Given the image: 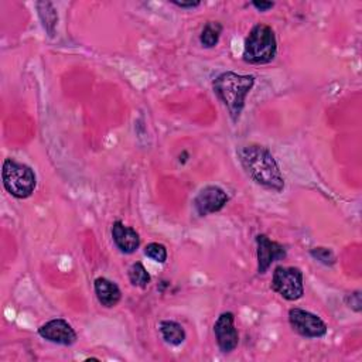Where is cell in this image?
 Returning <instances> with one entry per match:
<instances>
[{
  "mask_svg": "<svg viewBox=\"0 0 362 362\" xmlns=\"http://www.w3.org/2000/svg\"><path fill=\"white\" fill-rule=\"evenodd\" d=\"M238 158L245 173L260 187L280 192L284 188V177L269 148L260 144H247L238 150Z\"/></svg>",
  "mask_w": 362,
  "mask_h": 362,
  "instance_id": "1",
  "label": "cell"
},
{
  "mask_svg": "<svg viewBox=\"0 0 362 362\" xmlns=\"http://www.w3.org/2000/svg\"><path fill=\"white\" fill-rule=\"evenodd\" d=\"M253 85V75H240L233 71L222 72L214 79L212 89L221 102L226 106L233 123H238L245 107L246 96L252 90Z\"/></svg>",
  "mask_w": 362,
  "mask_h": 362,
  "instance_id": "2",
  "label": "cell"
},
{
  "mask_svg": "<svg viewBox=\"0 0 362 362\" xmlns=\"http://www.w3.org/2000/svg\"><path fill=\"white\" fill-rule=\"evenodd\" d=\"M277 54V40L273 28L267 24H256L249 31L243 44L242 58L252 65L269 64Z\"/></svg>",
  "mask_w": 362,
  "mask_h": 362,
  "instance_id": "3",
  "label": "cell"
},
{
  "mask_svg": "<svg viewBox=\"0 0 362 362\" xmlns=\"http://www.w3.org/2000/svg\"><path fill=\"white\" fill-rule=\"evenodd\" d=\"M1 181L6 191L17 198H28L37 187V175L34 170L14 158H6L1 167Z\"/></svg>",
  "mask_w": 362,
  "mask_h": 362,
  "instance_id": "4",
  "label": "cell"
},
{
  "mask_svg": "<svg viewBox=\"0 0 362 362\" xmlns=\"http://www.w3.org/2000/svg\"><path fill=\"white\" fill-rule=\"evenodd\" d=\"M272 290L287 301H296L304 294V276L294 266H276L272 277Z\"/></svg>",
  "mask_w": 362,
  "mask_h": 362,
  "instance_id": "5",
  "label": "cell"
},
{
  "mask_svg": "<svg viewBox=\"0 0 362 362\" xmlns=\"http://www.w3.org/2000/svg\"><path fill=\"white\" fill-rule=\"evenodd\" d=\"M288 322L293 331L305 338H322L328 331L327 324L317 314L298 307L288 310Z\"/></svg>",
  "mask_w": 362,
  "mask_h": 362,
  "instance_id": "6",
  "label": "cell"
},
{
  "mask_svg": "<svg viewBox=\"0 0 362 362\" xmlns=\"http://www.w3.org/2000/svg\"><path fill=\"white\" fill-rule=\"evenodd\" d=\"M256 257H257V273L264 274L272 263L277 260H283L287 256L286 246L281 243L272 240L267 235L259 233L256 235Z\"/></svg>",
  "mask_w": 362,
  "mask_h": 362,
  "instance_id": "7",
  "label": "cell"
},
{
  "mask_svg": "<svg viewBox=\"0 0 362 362\" xmlns=\"http://www.w3.org/2000/svg\"><path fill=\"white\" fill-rule=\"evenodd\" d=\"M228 201L229 195L225 189L218 185H206L194 198V208L199 216H205L221 211Z\"/></svg>",
  "mask_w": 362,
  "mask_h": 362,
  "instance_id": "8",
  "label": "cell"
},
{
  "mask_svg": "<svg viewBox=\"0 0 362 362\" xmlns=\"http://www.w3.org/2000/svg\"><path fill=\"white\" fill-rule=\"evenodd\" d=\"M214 334L218 348L223 354H229L236 349L239 344V334L235 327V315L230 311L222 313L214 324Z\"/></svg>",
  "mask_w": 362,
  "mask_h": 362,
  "instance_id": "9",
  "label": "cell"
},
{
  "mask_svg": "<svg viewBox=\"0 0 362 362\" xmlns=\"http://www.w3.org/2000/svg\"><path fill=\"white\" fill-rule=\"evenodd\" d=\"M38 335L52 344L71 346L76 342L78 335L72 325L64 318H52L38 328Z\"/></svg>",
  "mask_w": 362,
  "mask_h": 362,
  "instance_id": "10",
  "label": "cell"
},
{
  "mask_svg": "<svg viewBox=\"0 0 362 362\" xmlns=\"http://www.w3.org/2000/svg\"><path fill=\"white\" fill-rule=\"evenodd\" d=\"M112 239L116 247L124 255L134 253L140 246V236L136 229L126 226L120 221H116L112 225Z\"/></svg>",
  "mask_w": 362,
  "mask_h": 362,
  "instance_id": "11",
  "label": "cell"
},
{
  "mask_svg": "<svg viewBox=\"0 0 362 362\" xmlns=\"http://www.w3.org/2000/svg\"><path fill=\"white\" fill-rule=\"evenodd\" d=\"M93 288L98 301L106 308L116 307L122 300V291L119 286L106 277H96L93 281Z\"/></svg>",
  "mask_w": 362,
  "mask_h": 362,
  "instance_id": "12",
  "label": "cell"
},
{
  "mask_svg": "<svg viewBox=\"0 0 362 362\" xmlns=\"http://www.w3.org/2000/svg\"><path fill=\"white\" fill-rule=\"evenodd\" d=\"M158 331L161 334V338L167 344L174 345V346L181 345L187 337L184 327L180 322L173 321V320H163L158 325Z\"/></svg>",
  "mask_w": 362,
  "mask_h": 362,
  "instance_id": "13",
  "label": "cell"
},
{
  "mask_svg": "<svg viewBox=\"0 0 362 362\" xmlns=\"http://www.w3.org/2000/svg\"><path fill=\"white\" fill-rule=\"evenodd\" d=\"M37 8H38L40 18L42 21V27L45 28L48 35L52 37L54 33H55L57 21H58V14L54 8V4L49 3V1H38Z\"/></svg>",
  "mask_w": 362,
  "mask_h": 362,
  "instance_id": "14",
  "label": "cell"
},
{
  "mask_svg": "<svg viewBox=\"0 0 362 362\" xmlns=\"http://www.w3.org/2000/svg\"><path fill=\"white\" fill-rule=\"evenodd\" d=\"M222 30L223 27L219 21H208L199 34V42L202 44V47L205 48L215 47L221 38Z\"/></svg>",
  "mask_w": 362,
  "mask_h": 362,
  "instance_id": "15",
  "label": "cell"
},
{
  "mask_svg": "<svg viewBox=\"0 0 362 362\" xmlns=\"http://www.w3.org/2000/svg\"><path fill=\"white\" fill-rule=\"evenodd\" d=\"M127 276H129V281L132 283V286L139 287V288H146L151 281L150 273L147 272V269L140 262H134L129 267Z\"/></svg>",
  "mask_w": 362,
  "mask_h": 362,
  "instance_id": "16",
  "label": "cell"
},
{
  "mask_svg": "<svg viewBox=\"0 0 362 362\" xmlns=\"http://www.w3.org/2000/svg\"><path fill=\"white\" fill-rule=\"evenodd\" d=\"M144 255L157 263H165V260H167V249L164 245H161L158 242H151V243L146 245Z\"/></svg>",
  "mask_w": 362,
  "mask_h": 362,
  "instance_id": "17",
  "label": "cell"
},
{
  "mask_svg": "<svg viewBox=\"0 0 362 362\" xmlns=\"http://www.w3.org/2000/svg\"><path fill=\"white\" fill-rule=\"evenodd\" d=\"M310 255L325 266H332L335 263V255L328 247H314L310 250Z\"/></svg>",
  "mask_w": 362,
  "mask_h": 362,
  "instance_id": "18",
  "label": "cell"
},
{
  "mask_svg": "<svg viewBox=\"0 0 362 362\" xmlns=\"http://www.w3.org/2000/svg\"><path fill=\"white\" fill-rule=\"evenodd\" d=\"M345 301L348 304V307L355 311V313H361L362 310V298H361V291L356 290V291H352L351 294H348L345 297Z\"/></svg>",
  "mask_w": 362,
  "mask_h": 362,
  "instance_id": "19",
  "label": "cell"
},
{
  "mask_svg": "<svg viewBox=\"0 0 362 362\" xmlns=\"http://www.w3.org/2000/svg\"><path fill=\"white\" fill-rule=\"evenodd\" d=\"M252 6L257 11H267V10H270L274 6V3L273 1H252Z\"/></svg>",
  "mask_w": 362,
  "mask_h": 362,
  "instance_id": "20",
  "label": "cell"
},
{
  "mask_svg": "<svg viewBox=\"0 0 362 362\" xmlns=\"http://www.w3.org/2000/svg\"><path fill=\"white\" fill-rule=\"evenodd\" d=\"M171 3L180 8H195L201 4L199 1H177V0H173Z\"/></svg>",
  "mask_w": 362,
  "mask_h": 362,
  "instance_id": "21",
  "label": "cell"
}]
</instances>
